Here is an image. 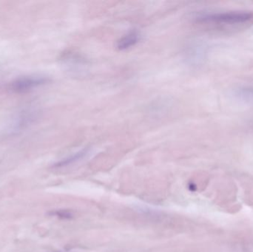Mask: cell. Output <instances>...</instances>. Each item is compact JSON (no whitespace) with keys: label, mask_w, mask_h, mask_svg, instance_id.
Wrapping results in <instances>:
<instances>
[{"label":"cell","mask_w":253,"mask_h":252,"mask_svg":"<svg viewBox=\"0 0 253 252\" xmlns=\"http://www.w3.org/2000/svg\"><path fill=\"white\" fill-rule=\"evenodd\" d=\"M90 148H83L81 150L77 151L65 158H62L60 161H57L53 164L54 168H64V167H69L73 164H77L80 161H83L87 155L90 154Z\"/></svg>","instance_id":"obj_6"},{"label":"cell","mask_w":253,"mask_h":252,"mask_svg":"<svg viewBox=\"0 0 253 252\" xmlns=\"http://www.w3.org/2000/svg\"><path fill=\"white\" fill-rule=\"evenodd\" d=\"M36 112L31 109H24L22 112L18 114L16 118H14L12 130L16 131L17 130H21L22 127L28 126V124L31 122L35 118Z\"/></svg>","instance_id":"obj_7"},{"label":"cell","mask_w":253,"mask_h":252,"mask_svg":"<svg viewBox=\"0 0 253 252\" xmlns=\"http://www.w3.org/2000/svg\"><path fill=\"white\" fill-rule=\"evenodd\" d=\"M50 214L63 220H70L74 217L72 213L69 210H56V211L52 212Z\"/></svg>","instance_id":"obj_9"},{"label":"cell","mask_w":253,"mask_h":252,"mask_svg":"<svg viewBox=\"0 0 253 252\" xmlns=\"http://www.w3.org/2000/svg\"><path fill=\"white\" fill-rule=\"evenodd\" d=\"M195 21L217 30L241 29L253 24V11L202 12L196 13Z\"/></svg>","instance_id":"obj_1"},{"label":"cell","mask_w":253,"mask_h":252,"mask_svg":"<svg viewBox=\"0 0 253 252\" xmlns=\"http://www.w3.org/2000/svg\"><path fill=\"white\" fill-rule=\"evenodd\" d=\"M49 81L50 79L48 78L41 75L20 77L12 81L10 89L16 93H27L37 87L47 84Z\"/></svg>","instance_id":"obj_3"},{"label":"cell","mask_w":253,"mask_h":252,"mask_svg":"<svg viewBox=\"0 0 253 252\" xmlns=\"http://www.w3.org/2000/svg\"><path fill=\"white\" fill-rule=\"evenodd\" d=\"M141 37L142 36L138 30H130L123 35L120 39L117 40L116 47L120 51L129 50L141 41Z\"/></svg>","instance_id":"obj_5"},{"label":"cell","mask_w":253,"mask_h":252,"mask_svg":"<svg viewBox=\"0 0 253 252\" xmlns=\"http://www.w3.org/2000/svg\"><path fill=\"white\" fill-rule=\"evenodd\" d=\"M183 54L184 60L189 65H199L205 58V47L197 41H193L186 46Z\"/></svg>","instance_id":"obj_4"},{"label":"cell","mask_w":253,"mask_h":252,"mask_svg":"<svg viewBox=\"0 0 253 252\" xmlns=\"http://www.w3.org/2000/svg\"><path fill=\"white\" fill-rule=\"evenodd\" d=\"M235 95L239 100L246 104H253V87L252 86H242L238 87Z\"/></svg>","instance_id":"obj_8"},{"label":"cell","mask_w":253,"mask_h":252,"mask_svg":"<svg viewBox=\"0 0 253 252\" xmlns=\"http://www.w3.org/2000/svg\"><path fill=\"white\" fill-rule=\"evenodd\" d=\"M61 63L65 71L73 76H84L90 68L89 61L81 54L74 52L65 53L61 58Z\"/></svg>","instance_id":"obj_2"}]
</instances>
